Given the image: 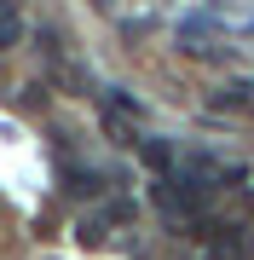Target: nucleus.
Here are the masks:
<instances>
[{
    "label": "nucleus",
    "mask_w": 254,
    "mask_h": 260,
    "mask_svg": "<svg viewBox=\"0 0 254 260\" xmlns=\"http://www.w3.org/2000/svg\"><path fill=\"white\" fill-rule=\"evenodd\" d=\"M64 191L93 203V197H104V174L98 168H81V162H64Z\"/></svg>",
    "instance_id": "f257e3e1"
},
{
    "label": "nucleus",
    "mask_w": 254,
    "mask_h": 260,
    "mask_svg": "<svg viewBox=\"0 0 254 260\" xmlns=\"http://www.w3.org/2000/svg\"><path fill=\"white\" fill-rule=\"evenodd\" d=\"M110 225H116L110 214H87V220L76 225V243H81V249H98V243L110 237Z\"/></svg>",
    "instance_id": "f03ea898"
},
{
    "label": "nucleus",
    "mask_w": 254,
    "mask_h": 260,
    "mask_svg": "<svg viewBox=\"0 0 254 260\" xmlns=\"http://www.w3.org/2000/svg\"><path fill=\"white\" fill-rule=\"evenodd\" d=\"M139 156H144V168H151V174H162V179L173 174V150L162 145V139H139Z\"/></svg>",
    "instance_id": "7ed1b4c3"
},
{
    "label": "nucleus",
    "mask_w": 254,
    "mask_h": 260,
    "mask_svg": "<svg viewBox=\"0 0 254 260\" xmlns=\"http://www.w3.org/2000/svg\"><path fill=\"white\" fill-rule=\"evenodd\" d=\"M248 93H254V87L231 81V87H220V93H214V104H220V110H226V104H231V110H248Z\"/></svg>",
    "instance_id": "39448f33"
},
{
    "label": "nucleus",
    "mask_w": 254,
    "mask_h": 260,
    "mask_svg": "<svg viewBox=\"0 0 254 260\" xmlns=\"http://www.w3.org/2000/svg\"><path fill=\"white\" fill-rule=\"evenodd\" d=\"M23 41V18L12 12V0H0V47H18Z\"/></svg>",
    "instance_id": "20e7f679"
}]
</instances>
